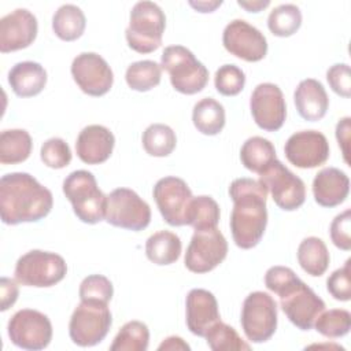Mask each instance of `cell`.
I'll list each match as a JSON object with an SVG mask.
<instances>
[{"label":"cell","instance_id":"1","mask_svg":"<svg viewBox=\"0 0 351 351\" xmlns=\"http://www.w3.org/2000/svg\"><path fill=\"white\" fill-rule=\"evenodd\" d=\"M229 196L233 202L230 230L234 244L241 250L258 245L267 225V191L258 180L241 177L232 181Z\"/></svg>","mask_w":351,"mask_h":351},{"label":"cell","instance_id":"2","mask_svg":"<svg viewBox=\"0 0 351 351\" xmlns=\"http://www.w3.org/2000/svg\"><path fill=\"white\" fill-rule=\"evenodd\" d=\"M53 206L48 188L29 173H7L0 180V215L5 225L37 222Z\"/></svg>","mask_w":351,"mask_h":351},{"label":"cell","instance_id":"3","mask_svg":"<svg viewBox=\"0 0 351 351\" xmlns=\"http://www.w3.org/2000/svg\"><path fill=\"white\" fill-rule=\"evenodd\" d=\"M63 193L80 221L93 225L104 219L107 196L99 189L90 171L75 170L70 173L63 181Z\"/></svg>","mask_w":351,"mask_h":351},{"label":"cell","instance_id":"4","mask_svg":"<svg viewBox=\"0 0 351 351\" xmlns=\"http://www.w3.org/2000/svg\"><path fill=\"white\" fill-rule=\"evenodd\" d=\"M166 16L152 1H138L133 5L125 36L128 45L138 53H151L162 44Z\"/></svg>","mask_w":351,"mask_h":351},{"label":"cell","instance_id":"5","mask_svg":"<svg viewBox=\"0 0 351 351\" xmlns=\"http://www.w3.org/2000/svg\"><path fill=\"white\" fill-rule=\"evenodd\" d=\"M160 67L170 75L173 88L184 95L202 92L208 82V70L182 45L166 47L160 56Z\"/></svg>","mask_w":351,"mask_h":351},{"label":"cell","instance_id":"6","mask_svg":"<svg viewBox=\"0 0 351 351\" xmlns=\"http://www.w3.org/2000/svg\"><path fill=\"white\" fill-rule=\"evenodd\" d=\"M111 325L112 317L107 303L81 300L71 314L69 335L74 344L80 347H92L104 340Z\"/></svg>","mask_w":351,"mask_h":351},{"label":"cell","instance_id":"7","mask_svg":"<svg viewBox=\"0 0 351 351\" xmlns=\"http://www.w3.org/2000/svg\"><path fill=\"white\" fill-rule=\"evenodd\" d=\"M67 273L66 261L49 251L32 250L22 255L15 265V278L22 285L48 288L64 278Z\"/></svg>","mask_w":351,"mask_h":351},{"label":"cell","instance_id":"8","mask_svg":"<svg viewBox=\"0 0 351 351\" xmlns=\"http://www.w3.org/2000/svg\"><path fill=\"white\" fill-rule=\"evenodd\" d=\"M277 296L287 318L302 330H310L325 310V302L299 277L284 287Z\"/></svg>","mask_w":351,"mask_h":351},{"label":"cell","instance_id":"9","mask_svg":"<svg viewBox=\"0 0 351 351\" xmlns=\"http://www.w3.org/2000/svg\"><path fill=\"white\" fill-rule=\"evenodd\" d=\"M241 328L247 340L267 341L277 329V303L266 292H251L243 302Z\"/></svg>","mask_w":351,"mask_h":351},{"label":"cell","instance_id":"10","mask_svg":"<svg viewBox=\"0 0 351 351\" xmlns=\"http://www.w3.org/2000/svg\"><path fill=\"white\" fill-rule=\"evenodd\" d=\"M104 219L117 228L138 232L151 222V208L134 191L117 188L107 195Z\"/></svg>","mask_w":351,"mask_h":351},{"label":"cell","instance_id":"11","mask_svg":"<svg viewBox=\"0 0 351 351\" xmlns=\"http://www.w3.org/2000/svg\"><path fill=\"white\" fill-rule=\"evenodd\" d=\"M261 184L270 192L274 203L284 211L298 210L306 200V185L278 159L259 174Z\"/></svg>","mask_w":351,"mask_h":351},{"label":"cell","instance_id":"12","mask_svg":"<svg viewBox=\"0 0 351 351\" xmlns=\"http://www.w3.org/2000/svg\"><path fill=\"white\" fill-rule=\"evenodd\" d=\"M8 337L19 348L38 351L44 350L52 339V324L49 318L37 310L22 308L8 321Z\"/></svg>","mask_w":351,"mask_h":351},{"label":"cell","instance_id":"13","mask_svg":"<svg viewBox=\"0 0 351 351\" xmlns=\"http://www.w3.org/2000/svg\"><path fill=\"white\" fill-rule=\"evenodd\" d=\"M228 255V241L218 228L195 230L185 252V267L197 274L215 269Z\"/></svg>","mask_w":351,"mask_h":351},{"label":"cell","instance_id":"14","mask_svg":"<svg viewBox=\"0 0 351 351\" xmlns=\"http://www.w3.org/2000/svg\"><path fill=\"white\" fill-rule=\"evenodd\" d=\"M152 195L163 219L170 226L186 225V213L193 196L182 178L169 176L158 180Z\"/></svg>","mask_w":351,"mask_h":351},{"label":"cell","instance_id":"15","mask_svg":"<svg viewBox=\"0 0 351 351\" xmlns=\"http://www.w3.org/2000/svg\"><path fill=\"white\" fill-rule=\"evenodd\" d=\"M222 43L229 53L245 62H259L267 53V40L263 33L244 19H234L226 25Z\"/></svg>","mask_w":351,"mask_h":351},{"label":"cell","instance_id":"16","mask_svg":"<svg viewBox=\"0 0 351 351\" xmlns=\"http://www.w3.org/2000/svg\"><path fill=\"white\" fill-rule=\"evenodd\" d=\"M71 75L80 89L89 96L106 95L114 82L108 63L95 52H82L73 59Z\"/></svg>","mask_w":351,"mask_h":351},{"label":"cell","instance_id":"17","mask_svg":"<svg viewBox=\"0 0 351 351\" xmlns=\"http://www.w3.org/2000/svg\"><path fill=\"white\" fill-rule=\"evenodd\" d=\"M250 108L255 123L266 132L281 129L287 118L284 95L281 89L271 82L256 85L250 99Z\"/></svg>","mask_w":351,"mask_h":351},{"label":"cell","instance_id":"18","mask_svg":"<svg viewBox=\"0 0 351 351\" xmlns=\"http://www.w3.org/2000/svg\"><path fill=\"white\" fill-rule=\"evenodd\" d=\"M329 143L318 130H300L289 136L284 145L288 162L299 169H314L329 158Z\"/></svg>","mask_w":351,"mask_h":351},{"label":"cell","instance_id":"19","mask_svg":"<svg viewBox=\"0 0 351 351\" xmlns=\"http://www.w3.org/2000/svg\"><path fill=\"white\" fill-rule=\"evenodd\" d=\"M37 18L26 8H16L0 19V51L27 48L37 37Z\"/></svg>","mask_w":351,"mask_h":351},{"label":"cell","instance_id":"20","mask_svg":"<svg viewBox=\"0 0 351 351\" xmlns=\"http://www.w3.org/2000/svg\"><path fill=\"white\" fill-rule=\"evenodd\" d=\"M186 326L191 333L204 337L208 329L221 321L215 296L202 288L191 289L186 296Z\"/></svg>","mask_w":351,"mask_h":351},{"label":"cell","instance_id":"21","mask_svg":"<svg viewBox=\"0 0 351 351\" xmlns=\"http://www.w3.org/2000/svg\"><path fill=\"white\" fill-rule=\"evenodd\" d=\"M115 137L103 125L85 126L75 141L77 156L86 165H100L106 162L114 149Z\"/></svg>","mask_w":351,"mask_h":351},{"label":"cell","instance_id":"22","mask_svg":"<svg viewBox=\"0 0 351 351\" xmlns=\"http://www.w3.org/2000/svg\"><path fill=\"white\" fill-rule=\"evenodd\" d=\"M350 192L348 176L337 167H324L313 180L314 200L322 207L341 204Z\"/></svg>","mask_w":351,"mask_h":351},{"label":"cell","instance_id":"23","mask_svg":"<svg viewBox=\"0 0 351 351\" xmlns=\"http://www.w3.org/2000/svg\"><path fill=\"white\" fill-rule=\"evenodd\" d=\"M293 101L299 115L308 122L322 119L329 107V97L324 85L314 78L299 82L293 93Z\"/></svg>","mask_w":351,"mask_h":351},{"label":"cell","instance_id":"24","mask_svg":"<svg viewBox=\"0 0 351 351\" xmlns=\"http://www.w3.org/2000/svg\"><path fill=\"white\" fill-rule=\"evenodd\" d=\"M8 84L16 96L33 97L45 88L47 71L37 62H19L8 71Z\"/></svg>","mask_w":351,"mask_h":351},{"label":"cell","instance_id":"25","mask_svg":"<svg viewBox=\"0 0 351 351\" xmlns=\"http://www.w3.org/2000/svg\"><path fill=\"white\" fill-rule=\"evenodd\" d=\"M182 244L180 237L169 230H159L151 234L145 243L147 258L159 266L171 265L178 261Z\"/></svg>","mask_w":351,"mask_h":351},{"label":"cell","instance_id":"26","mask_svg":"<svg viewBox=\"0 0 351 351\" xmlns=\"http://www.w3.org/2000/svg\"><path fill=\"white\" fill-rule=\"evenodd\" d=\"M298 262L307 274L313 277L322 276L330 262L329 251L322 239L315 236L303 239L298 247Z\"/></svg>","mask_w":351,"mask_h":351},{"label":"cell","instance_id":"27","mask_svg":"<svg viewBox=\"0 0 351 351\" xmlns=\"http://www.w3.org/2000/svg\"><path fill=\"white\" fill-rule=\"evenodd\" d=\"M192 121L202 134L215 136L225 126V108L215 99L204 97L193 106Z\"/></svg>","mask_w":351,"mask_h":351},{"label":"cell","instance_id":"28","mask_svg":"<svg viewBox=\"0 0 351 351\" xmlns=\"http://www.w3.org/2000/svg\"><path fill=\"white\" fill-rule=\"evenodd\" d=\"M33 148V141L25 129L3 130L0 134V162L3 165H16L25 162Z\"/></svg>","mask_w":351,"mask_h":351},{"label":"cell","instance_id":"29","mask_svg":"<svg viewBox=\"0 0 351 351\" xmlns=\"http://www.w3.org/2000/svg\"><path fill=\"white\" fill-rule=\"evenodd\" d=\"M85 26V15L82 10L74 4L60 5L52 16V30L63 41H74L80 38Z\"/></svg>","mask_w":351,"mask_h":351},{"label":"cell","instance_id":"30","mask_svg":"<svg viewBox=\"0 0 351 351\" xmlns=\"http://www.w3.org/2000/svg\"><path fill=\"white\" fill-rule=\"evenodd\" d=\"M240 159L245 169L261 174L273 160H276L274 145L261 136L250 137L244 141L240 149Z\"/></svg>","mask_w":351,"mask_h":351},{"label":"cell","instance_id":"31","mask_svg":"<svg viewBox=\"0 0 351 351\" xmlns=\"http://www.w3.org/2000/svg\"><path fill=\"white\" fill-rule=\"evenodd\" d=\"M219 206L211 196L192 197L186 213V225L195 230H208L217 228L219 222Z\"/></svg>","mask_w":351,"mask_h":351},{"label":"cell","instance_id":"32","mask_svg":"<svg viewBox=\"0 0 351 351\" xmlns=\"http://www.w3.org/2000/svg\"><path fill=\"white\" fill-rule=\"evenodd\" d=\"M141 141L148 155L163 158L174 151L177 137L170 126L165 123H152L144 130Z\"/></svg>","mask_w":351,"mask_h":351},{"label":"cell","instance_id":"33","mask_svg":"<svg viewBox=\"0 0 351 351\" xmlns=\"http://www.w3.org/2000/svg\"><path fill=\"white\" fill-rule=\"evenodd\" d=\"M162 78V67L154 60H138L126 69L125 80L130 89L147 92L158 86Z\"/></svg>","mask_w":351,"mask_h":351},{"label":"cell","instance_id":"34","mask_svg":"<svg viewBox=\"0 0 351 351\" xmlns=\"http://www.w3.org/2000/svg\"><path fill=\"white\" fill-rule=\"evenodd\" d=\"M149 343L148 326L141 321L126 322L110 346L111 351H145Z\"/></svg>","mask_w":351,"mask_h":351},{"label":"cell","instance_id":"35","mask_svg":"<svg viewBox=\"0 0 351 351\" xmlns=\"http://www.w3.org/2000/svg\"><path fill=\"white\" fill-rule=\"evenodd\" d=\"M302 25V12L295 4H281L273 8L267 18L269 30L277 37L295 34Z\"/></svg>","mask_w":351,"mask_h":351},{"label":"cell","instance_id":"36","mask_svg":"<svg viewBox=\"0 0 351 351\" xmlns=\"http://www.w3.org/2000/svg\"><path fill=\"white\" fill-rule=\"evenodd\" d=\"M206 340L213 351H230L245 350L250 351L251 346L247 344L230 325L218 321L206 333Z\"/></svg>","mask_w":351,"mask_h":351},{"label":"cell","instance_id":"37","mask_svg":"<svg viewBox=\"0 0 351 351\" xmlns=\"http://www.w3.org/2000/svg\"><path fill=\"white\" fill-rule=\"evenodd\" d=\"M314 328L318 333L329 339L343 337L350 332L351 328V314L344 308H332L322 311L315 322Z\"/></svg>","mask_w":351,"mask_h":351},{"label":"cell","instance_id":"38","mask_svg":"<svg viewBox=\"0 0 351 351\" xmlns=\"http://www.w3.org/2000/svg\"><path fill=\"white\" fill-rule=\"evenodd\" d=\"M214 85L218 93L223 96H236L244 89L245 74L236 64H223L215 71Z\"/></svg>","mask_w":351,"mask_h":351},{"label":"cell","instance_id":"39","mask_svg":"<svg viewBox=\"0 0 351 351\" xmlns=\"http://www.w3.org/2000/svg\"><path fill=\"white\" fill-rule=\"evenodd\" d=\"M78 292L81 300H97L108 303L114 295V288L106 276L90 274L81 281Z\"/></svg>","mask_w":351,"mask_h":351},{"label":"cell","instance_id":"40","mask_svg":"<svg viewBox=\"0 0 351 351\" xmlns=\"http://www.w3.org/2000/svg\"><path fill=\"white\" fill-rule=\"evenodd\" d=\"M40 156L45 166L51 169H63L71 162V149L63 138L52 137L41 145Z\"/></svg>","mask_w":351,"mask_h":351},{"label":"cell","instance_id":"41","mask_svg":"<svg viewBox=\"0 0 351 351\" xmlns=\"http://www.w3.org/2000/svg\"><path fill=\"white\" fill-rule=\"evenodd\" d=\"M350 259L346 261L344 266L335 270L326 280V289L333 299L340 302H348L351 299V271Z\"/></svg>","mask_w":351,"mask_h":351},{"label":"cell","instance_id":"42","mask_svg":"<svg viewBox=\"0 0 351 351\" xmlns=\"http://www.w3.org/2000/svg\"><path fill=\"white\" fill-rule=\"evenodd\" d=\"M351 210L347 208L339 215L335 217V219L330 223V239L332 243L343 250L350 251L351 250Z\"/></svg>","mask_w":351,"mask_h":351},{"label":"cell","instance_id":"43","mask_svg":"<svg viewBox=\"0 0 351 351\" xmlns=\"http://www.w3.org/2000/svg\"><path fill=\"white\" fill-rule=\"evenodd\" d=\"M326 80L336 95L346 99L351 96V73L347 63H336L330 66L326 71Z\"/></svg>","mask_w":351,"mask_h":351},{"label":"cell","instance_id":"44","mask_svg":"<svg viewBox=\"0 0 351 351\" xmlns=\"http://www.w3.org/2000/svg\"><path fill=\"white\" fill-rule=\"evenodd\" d=\"M0 289H1V311L8 310L18 299V285L15 284L14 280L1 277L0 282Z\"/></svg>","mask_w":351,"mask_h":351},{"label":"cell","instance_id":"45","mask_svg":"<svg viewBox=\"0 0 351 351\" xmlns=\"http://www.w3.org/2000/svg\"><path fill=\"white\" fill-rule=\"evenodd\" d=\"M350 118L344 117L340 119L336 125V138L339 143V147L341 148V154L346 163H350L348 160V147H350Z\"/></svg>","mask_w":351,"mask_h":351},{"label":"cell","instance_id":"46","mask_svg":"<svg viewBox=\"0 0 351 351\" xmlns=\"http://www.w3.org/2000/svg\"><path fill=\"white\" fill-rule=\"evenodd\" d=\"M158 350L159 351H162V350H191V347L181 337L169 336L159 344Z\"/></svg>","mask_w":351,"mask_h":351},{"label":"cell","instance_id":"47","mask_svg":"<svg viewBox=\"0 0 351 351\" xmlns=\"http://www.w3.org/2000/svg\"><path fill=\"white\" fill-rule=\"evenodd\" d=\"M237 4L240 5V7H243V8H245L248 12H259V11H262L263 8H266L269 4H270V1L269 0H265V1H262V0H256V1H237Z\"/></svg>","mask_w":351,"mask_h":351},{"label":"cell","instance_id":"48","mask_svg":"<svg viewBox=\"0 0 351 351\" xmlns=\"http://www.w3.org/2000/svg\"><path fill=\"white\" fill-rule=\"evenodd\" d=\"M221 4L222 1H189V5L199 12H213Z\"/></svg>","mask_w":351,"mask_h":351}]
</instances>
